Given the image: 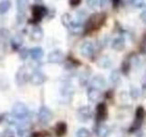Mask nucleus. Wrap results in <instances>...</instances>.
I'll list each match as a JSON object with an SVG mask.
<instances>
[{"mask_svg":"<svg viewBox=\"0 0 146 137\" xmlns=\"http://www.w3.org/2000/svg\"><path fill=\"white\" fill-rule=\"evenodd\" d=\"M11 7V2L9 0H2L0 1V14H6Z\"/></svg>","mask_w":146,"mask_h":137,"instance_id":"obj_20","label":"nucleus"},{"mask_svg":"<svg viewBox=\"0 0 146 137\" xmlns=\"http://www.w3.org/2000/svg\"><path fill=\"white\" fill-rule=\"evenodd\" d=\"M64 53L60 50H54L48 56V61L49 63H60L64 61Z\"/></svg>","mask_w":146,"mask_h":137,"instance_id":"obj_8","label":"nucleus"},{"mask_svg":"<svg viewBox=\"0 0 146 137\" xmlns=\"http://www.w3.org/2000/svg\"><path fill=\"white\" fill-rule=\"evenodd\" d=\"M135 121L132 124L131 128V131H134L136 129L140 128L141 124V122L143 120V117H144V110L143 107H138L136 110V113H135Z\"/></svg>","mask_w":146,"mask_h":137,"instance_id":"obj_6","label":"nucleus"},{"mask_svg":"<svg viewBox=\"0 0 146 137\" xmlns=\"http://www.w3.org/2000/svg\"><path fill=\"white\" fill-rule=\"evenodd\" d=\"M100 96H102V92H100V90L99 89H96V88H93V87H91V88L89 89L88 90V98L90 102H97V100H100Z\"/></svg>","mask_w":146,"mask_h":137,"instance_id":"obj_13","label":"nucleus"},{"mask_svg":"<svg viewBox=\"0 0 146 137\" xmlns=\"http://www.w3.org/2000/svg\"><path fill=\"white\" fill-rule=\"evenodd\" d=\"M81 2V0H70V4L72 7H76L78 5H80Z\"/></svg>","mask_w":146,"mask_h":137,"instance_id":"obj_30","label":"nucleus"},{"mask_svg":"<svg viewBox=\"0 0 146 137\" xmlns=\"http://www.w3.org/2000/svg\"><path fill=\"white\" fill-rule=\"evenodd\" d=\"M108 116L107 107L104 103H100L97 107V117L100 121H104Z\"/></svg>","mask_w":146,"mask_h":137,"instance_id":"obj_14","label":"nucleus"},{"mask_svg":"<svg viewBox=\"0 0 146 137\" xmlns=\"http://www.w3.org/2000/svg\"><path fill=\"white\" fill-rule=\"evenodd\" d=\"M67 131V125L64 122H59L56 127V132L58 136H62L63 134H66Z\"/></svg>","mask_w":146,"mask_h":137,"instance_id":"obj_25","label":"nucleus"},{"mask_svg":"<svg viewBox=\"0 0 146 137\" xmlns=\"http://www.w3.org/2000/svg\"><path fill=\"white\" fill-rule=\"evenodd\" d=\"M52 112H50V110L48 107H41L38 112V121L42 123V124H48V123L51 121L52 119Z\"/></svg>","mask_w":146,"mask_h":137,"instance_id":"obj_4","label":"nucleus"},{"mask_svg":"<svg viewBox=\"0 0 146 137\" xmlns=\"http://www.w3.org/2000/svg\"><path fill=\"white\" fill-rule=\"evenodd\" d=\"M17 9L19 14H24L29 6V0H17Z\"/></svg>","mask_w":146,"mask_h":137,"instance_id":"obj_18","label":"nucleus"},{"mask_svg":"<svg viewBox=\"0 0 146 137\" xmlns=\"http://www.w3.org/2000/svg\"><path fill=\"white\" fill-rule=\"evenodd\" d=\"M110 3V0H100V6L102 7H107Z\"/></svg>","mask_w":146,"mask_h":137,"instance_id":"obj_29","label":"nucleus"},{"mask_svg":"<svg viewBox=\"0 0 146 137\" xmlns=\"http://www.w3.org/2000/svg\"><path fill=\"white\" fill-rule=\"evenodd\" d=\"M111 47L113 49L117 50V51H121V50L125 48V39L121 38V37H119V38L115 39L112 41Z\"/></svg>","mask_w":146,"mask_h":137,"instance_id":"obj_17","label":"nucleus"},{"mask_svg":"<svg viewBox=\"0 0 146 137\" xmlns=\"http://www.w3.org/2000/svg\"><path fill=\"white\" fill-rule=\"evenodd\" d=\"M47 15V8L43 6L35 5L32 7V17L35 22H39L42 18Z\"/></svg>","mask_w":146,"mask_h":137,"instance_id":"obj_3","label":"nucleus"},{"mask_svg":"<svg viewBox=\"0 0 146 137\" xmlns=\"http://www.w3.org/2000/svg\"><path fill=\"white\" fill-rule=\"evenodd\" d=\"M43 36H44V33H43L42 29L39 27H36L31 31L30 39L34 41H39L43 39Z\"/></svg>","mask_w":146,"mask_h":137,"instance_id":"obj_15","label":"nucleus"},{"mask_svg":"<svg viewBox=\"0 0 146 137\" xmlns=\"http://www.w3.org/2000/svg\"><path fill=\"white\" fill-rule=\"evenodd\" d=\"M131 5L134 7L141 8L144 7V0H131Z\"/></svg>","mask_w":146,"mask_h":137,"instance_id":"obj_27","label":"nucleus"},{"mask_svg":"<svg viewBox=\"0 0 146 137\" xmlns=\"http://www.w3.org/2000/svg\"><path fill=\"white\" fill-rule=\"evenodd\" d=\"M29 55L31 56L32 59H35V61H38V59H42V57L44 56V51H43L42 48L35 47L29 50Z\"/></svg>","mask_w":146,"mask_h":137,"instance_id":"obj_16","label":"nucleus"},{"mask_svg":"<svg viewBox=\"0 0 146 137\" xmlns=\"http://www.w3.org/2000/svg\"><path fill=\"white\" fill-rule=\"evenodd\" d=\"M119 3H120V0H112V4H113V7H117Z\"/></svg>","mask_w":146,"mask_h":137,"instance_id":"obj_33","label":"nucleus"},{"mask_svg":"<svg viewBox=\"0 0 146 137\" xmlns=\"http://www.w3.org/2000/svg\"><path fill=\"white\" fill-rule=\"evenodd\" d=\"M59 90H60V93L63 96H68L73 92V89H72L71 85H70V84H65V85L61 86V88L59 89Z\"/></svg>","mask_w":146,"mask_h":137,"instance_id":"obj_23","label":"nucleus"},{"mask_svg":"<svg viewBox=\"0 0 146 137\" xmlns=\"http://www.w3.org/2000/svg\"><path fill=\"white\" fill-rule=\"evenodd\" d=\"M27 56V50L24 49H22L21 50V52H20V57L22 59H25Z\"/></svg>","mask_w":146,"mask_h":137,"instance_id":"obj_31","label":"nucleus"},{"mask_svg":"<svg viewBox=\"0 0 146 137\" xmlns=\"http://www.w3.org/2000/svg\"><path fill=\"white\" fill-rule=\"evenodd\" d=\"M110 80L112 84L117 85L121 82V76L120 73H119L117 70H114L111 73V76H110Z\"/></svg>","mask_w":146,"mask_h":137,"instance_id":"obj_22","label":"nucleus"},{"mask_svg":"<svg viewBox=\"0 0 146 137\" xmlns=\"http://www.w3.org/2000/svg\"><path fill=\"white\" fill-rule=\"evenodd\" d=\"M61 21H62V24L68 29V27H70L71 25V23L73 22V19L70 14L66 13L61 17Z\"/></svg>","mask_w":146,"mask_h":137,"instance_id":"obj_24","label":"nucleus"},{"mask_svg":"<svg viewBox=\"0 0 146 137\" xmlns=\"http://www.w3.org/2000/svg\"><path fill=\"white\" fill-rule=\"evenodd\" d=\"M110 134V128L105 124L99 125L97 129V134L100 137H107Z\"/></svg>","mask_w":146,"mask_h":137,"instance_id":"obj_19","label":"nucleus"},{"mask_svg":"<svg viewBox=\"0 0 146 137\" xmlns=\"http://www.w3.org/2000/svg\"><path fill=\"white\" fill-rule=\"evenodd\" d=\"M140 17H141V19L143 20L144 23H146V10H144L143 13H141Z\"/></svg>","mask_w":146,"mask_h":137,"instance_id":"obj_32","label":"nucleus"},{"mask_svg":"<svg viewBox=\"0 0 146 137\" xmlns=\"http://www.w3.org/2000/svg\"><path fill=\"white\" fill-rule=\"evenodd\" d=\"M105 18H106V16L104 14H94V15L91 16L88 22L86 24V30L87 31H92L96 29H99V27L102 26L103 23Z\"/></svg>","mask_w":146,"mask_h":137,"instance_id":"obj_1","label":"nucleus"},{"mask_svg":"<svg viewBox=\"0 0 146 137\" xmlns=\"http://www.w3.org/2000/svg\"><path fill=\"white\" fill-rule=\"evenodd\" d=\"M29 79V76L27 75L26 68L21 67L16 74V82L19 86H21L23 84H25Z\"/></svg>","mask_w":146,"mask_h":137,"instance_id":"obj_9","label":"nucleus"},{"mask_svg":"<svg viewBox=\"0 0 146 137\" xmlns=\"http://www.w3.org/2000/svg\"><path fill=\"white\" fill-rule=\"evenodd\" d=\"M90 84L91 86L93 87V88H96V89H102V88H104L105 86H106V80H105L104 77L102 76V75H96L94 76L92 79H91V81H90Z\"/></svg>","mask_w":146,"mask_h":137,"instance_id":"obj_11","label":"nucleus"},{"mask_svg":"<svg viewBox=\"0 0 146 137\" xmlns=\"http://www.w3.org/2000/svg\"><path fill=\"white\" fill-rule=\"evenodd\" d=\"M77 117L81 122H87L91 117V110L88 106L80 108L77 112Z\"/></svg>","mask_w":146,"mask_h":137,"instance_id":"obj_7","label":"nucleus"},{"mask_svg":"<svg viewBox=\"0 0 146 137\" xmlns=\"http://www.w3.org/2000/svg\"><path fill=\"white\" fill-rule=\"evenodd\" d=\"M29 80L35 85H40L46 80V77L44 76L42 72L36 70V71H34L29 76Z\"/></svg>","mask_w":146,"mask_h":137,"instance_id":"obj_10","label":"nucleus"},{"mask_svg":"<svg viewBox=\"0 0 146 137\" xmlns=\"http://www.w3.org/2000/svg\"><path fill=\"white\" fill-rule=\"evenodd\" d=\"M80 54L85 58H90L94 53V46L90 41H85L80 46Z\"/></svg>","mask_w":146,"mask_h":137,"instance_id":"obj_5","label":"nucleus"},{"mask_svg":"<svg viewBox=\"0 0 146 137\" xmlns=\"http://www.w3.org/2000/svg\"><path fill=\"white\" fill-rule=\"evenodd\" d=\"M87 5L90 8H96L100 5V0H87Z\"/></svg>","mask_w":146,"mask_h":137,"instance_id":"obj_28","label":"nucleus"},{"mask_svg":"<svg viewBox=\"0 0 146 137\" xmlns=\"http://www.w3.org/2000/svg\"><path fill=\"white\" fill-rule=\"evenodd\" d=\"M23 44V39L19 35H16L11 40V45L14 49H18Z\"/></svg>","mask_w":146,"mask_h":137,"instance_id":"obj_21","label":"nucleus"},{"mask_svg":"<svg viewBox=\"0 0 146 137\" xmlns=\"http://www.w3.org/2000/svg\"><path fill=\"white\" fill-rule=\"evenodd\" d=\"M12 114L17 120H24L29 116V109L22 102H17L12 108Z\"/></svg>","mask_w":146,"mask_h":137,"instance_id":"obj_2","label":"nucleus"},{"mask_svg":"<svg viewBox=\"0 0 146 137\" xmlns=\"http://www.w3.org/2000/svg\"><path fill=\"white\" fill-rule=\"evenodd\" d=\"M9 35H10L9 30H7V29H4V27L0 29V49H5V47L7 46Z\"/></svg>","mask_w":146,"mask_h":137,"instance_id":"obj_12","label":"nucleus"},{"mask_svg":"<svg viewBox=\"0 0 146 137\" xmlns=\"http://www.w3.org/2000/svg\"><path fill=\"white\" fill-rule=\"evenodd\" d=\"M35 1H36V2H39V1H41V0H35Z\"/></svg>","mask_w":146,"mask_h":137,"instance_id":"obj_34","label":"nucleus"},{"mask_svg":"<svg viewBox=\"0 0 146 137\" xmlns=\"http://www.w3.org/2000/svg\"><path fill=\"white\" fill-rule=\"evenodd\" d=\"M76 137H90V132L86 128H80L76 132Z\"/></svg>","mask_w":146,"mask_h":137,"instance_id":"obj_26","label":"nucleus"}]
</instances>
